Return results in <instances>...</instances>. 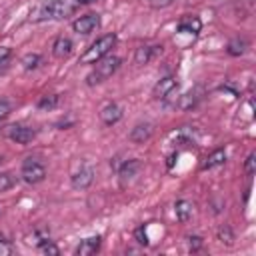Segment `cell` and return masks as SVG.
Listing matches in <instances>:
<instances>
[{
    "label": "cell",
    "mask_w": 256,
    "mask_h": 256,
    "mask_svg": "<svg viewBox=\"0 0 256 256\" xmlns=\"http://www.w3.org/2000/svg\"><path fill=\"white\" fill-rule=\"evenodd\" d=\"M4 132H6V136H8L12 142L22 144V146L30 144V142L36 138V128L26 126V124H10V126H6Z\"/></svg>",
    "instance_id": "5"
},
{
    "label": "cell",
    "mask_w": 256,
    "mask_h": 256,
    "mask_svg": "<svg viewBox=\"0 0 256 256\" xmlns=\"http://www.w3.org/2000/svg\"><path fill=\"white\" fill-rule=\"evenodd\" d=\"M174 88H178L176 78H174V76H164V78H160V80L156 82V86H154V90H152V96H154L156 100H164Z\"/></svg>",
    "instance_id": "11"
},
{
    "label": "cell",
    "mask_w": 256,
    "mask_h": 256,
    "mask_svg": "<svg viewBox=\"0 0 256 256\" xmlns=\"http://www.w3.org/2000/svg\"><path fill=\"white\" fill-rule=\"evenodd\" d=\"M20 62H22V68H24L26 72H30V70H36V68L40 66L42 56H40V54H36V52H30V54H26Z\"/></svg>",
    "instance_id": "21"
},
{
    "label": "cell",
    "mask_w": 256,
    "mask_h": 256,
    "mask_svg": "<svg viewBox=\"0 0 256 256\" xmlns=\"http://www.w3.org/2000/svg\"><path fill=\"white\" fill-rule=\"evenodd\" d=\"M10 112H12V106H10V102L6 100V98H0V124L10 116Z\"/></svg>",
    "instance_id": "25"
},
{
    "label": "cell",
    "mask_w": 256,
    "mask_h": 256,
    "mask_svg": "<svg viewBox=\"0 0 256 256\" xmlns=\"http://www.w3.org/2000/svg\"><path fill=\"white\" fill-rule=\"evenodd\" d=\"M174 0H148V4L152 6V8H166V6H170Z\"/></svg>",
    "instance_id": "30"
},
{
    "label": "cell",
    "mask_w": 256,
    "mask_h": 256,
    "mask_svg": "<svg viewBox=\"0 0 256 256\" xmlns=\"http://www.w3.org/2000/svg\"><path fill=\"white\" fill-rule=\"evenodd\" d=\"M202 98H204V88H202V86H194V88L188 90L184 96H180V100H178V108L184 110V112H188V110L196 108L198 102H200Z\"/></svg>",
    "instance_id": "8"
},
{
    "label": "cell",
    "mask_w": 256,
    "mask_h": 256,
    "mask_svg": "<svg viewBox=\"0 0 256 256\" xmlns=\"http://www.w3.org/2000/svg\"><path fill=\"white\" fill-rule=\"evenodd\" d=\"M92 182H94V170L90 166H80V170L72 174V186L76 190H86Z\"/></svg>",
    "instance_id": "10"
},
{
    "label": "cell",
    "mask_w": 256,
    "mask_h": 256,
    "mask_svg": "<svg viewBox=\"0 0 256 256\" xmlns=\"http://www.w3.org/2000/svg\"><path fill=\"white\" fill-rule=\"evenodd\" d=\"M14 252V246L8 240H0V256H8Z\"/></svg>",
    "instance_id": "28"
},
{
    "label": "cell",
    "mask_w": 256,
    "mask_h": 256,
    "mask_svg": "<svg viewBox=\"0 0 256 256\" xmlns=\"http://www.w3.org/2000/svg\"><path fill=\"white\" fill-rule=\"evenodd\" d=\"M134 234H136V238H138V242H140V244H148V238H146V232H144V228H142V226H140Z\"/></svg>",
    "instance_id": "31"
},
{
    "label": "cell",
    "mask_w": 256,
    "mask_h": 256,
    "mask_svg": "<svg viewBox=\"0 0 256 256\" xmlns=\"http://www.w3.org/2000/svg\"><path fill=\"white\" fill-rule=\"evenodd\" d=\"M98 26H100V16L98 14H84V16H80L72 22V30L76 34H84V36L94 32Z\"/></svg>",
    "instance_id": "6"
},
{
    "label": "cell",
    "mask_w": 256,
    "mask_h": 256,
    "mask_svg": "<svg viewBox=\"0 0 256 256\" xmlns=\"http://www.w3.org/2000/svg\"><path fill=\"white\" fill-rule=\"evenodd\" d=\"M138 170H140V162H138L136 158L124 160V162L120 164V168H118V182H120V186L126 188V186L134 180V176L138 174Z\"/></svg>",
    "instance_id": "7"
},
{
    "label": "cell",
    "mask_w": 256,
    "mask_h": 256,
    "mask_svg": "<svg viewBox=\"0 0 256 256\" xmlns=\"http://www.w3.org/2000/svg\"><path fill=\"white\" fill-rule=\"evenodd\" d=\"M92 2H96V0H76V4H92Z\"/></svg>",
    "instance_id": "32"
},
{
    "label": "cell",
    "mask_w": 256,
    "mask_h": 256,
    "mask_svg": "<svg viewBox=\"0 0 256 256\" xmlns=\"http://www.w3.org/2000/svg\"><path fill=\"white\" fill-rule=\"evenodd\" d=\"M120 118H122V108H120L116 102H108V104L102 106V110H100V120H102L106 126L116 124Z\"/></svg>",
    "instance_id": "13"
},
{
    "label": "cell",
    "mask_w": 256,
    "mask_h": 256,
    "mask_svg": "<svg viewBox=\"0 0 256 256\" xmlns=\"http://www.w3.org/2000/svg\"><path fill=\"white\" fill-rule=\"evenodd\" d=\"M200 246H202V238L200 236H190L188 238V248L190 250H198Z\"/></svg>",
    "instance_id": "29"
},
{
    "label": "cell",
    "mask_w": 256,
    "mask_h": 256,
    "mask_svg": "<svg viewBox=\"0 0 256 256\" xmlns=\"http://www.w3.org/2000/svg\"><path fill=\"white\" fill-rule=\"evenodd\" d=\"M10 56H12V50H10L8 46H0V72L6 68V64H8Z\"/></svg>",
    "instance_id": "26"
},
{
    "label": "cell",
    "mask_w": 256,
    "mask_h": 256,
    "mask_svg": "<svg viewBox=\"0 0 256 256\" xmlns=\"http://www.w3.org/2000/svg\"><path fill=\"white\" fill-rule=\"evenodd\" d=\"M0 162H2V158H0Z\"/></svg>",
    "instance_id": "33"
},
{
    "label": "cell",
    "mask_w": 256,
    "mask_h": 256,
    "mask_svg": "<svg viewBox=\"0 0 256 256\" xmlns=\"http://www.w3.org/2000/svg\"><path fill=\"white\" fill-rule=\"evenodd\" d=\"M192 210H194V206L188 200H178L174 204V212H176V218L180 222H188L192 218Z\"/></svg>",
    "instance_id": "19"
},
{
    "label": "cell",
    "mask_w": 256,
    "mask_h": 256,
    "mask_svg": "<svg viewBox=\"0 0 256 256\" xmlns=\"http://www.w3.org/2000/svg\"><path fill=\"white\" fill-rule=\"evenodd\" d=\"M254 158H256V154H254V152H250V154H248V158H246V164H244V172H246L248 176H252V174H254V162H256Z\"/></svg>",
    "instance_id": "27"
},
{
    "label": "cell",
    "mask_w": 256,
    "mask_h": 256,
    "mask_svg": "<svg viewBox=\"0 0 256 256\" xmlns=\"http://www.w3.org/2000/svg\"><path fill=\"white\" fill-rule=\"evenodd\" d=\"M16 176L14 174H10V172H0V194L2 192H6V190H10L14 184H16Z\"/></svg>",
    "instance_id": "22"
},
{
    "label": "cell",
    "mask_w": 256,
    "mask_h": 256,
    "mask_svg": "<svg viewBox=\"0 0 256 256\" xmlns=\"http://www.w3.org/2000/svg\"><path fill=\"white\" fill-rule=\"evenodd\" d=\"M152 132H154L152 122H138V124L130 130L128 138H130V142H134V144H144L146 140H150Z\"/></svg>",
    "instance_id": "9"
},
{
    "label": "cell",
    "mask_w": 256,
    "mask_h": 256,
    "mask_svg": "<svg viewBox=\"0 0 256 256\" xmlns=\"http://www.w3.org/2000/svg\"><path fill=\"white\" fill-rule=\"evenodd\" d=\"M20 178L26 184H40L46 178V168L42 162H38L36 158H26L22 162V170H20Z\"/></svg>",
    "instance_id": "4"
},
{
    "label": "cell",
    "mask_w": 256,
    "mask_h": 256,
    "mask_svg": "<svg viewBox=\"0 0 256 256\" xmlns=\"http://www.w3.org/2000/svg\"><path fill=\"white\" fill-rule=\"evenodd\" d=\"M154 46H138L136 48V52H134V64H138V66H144V64H148L150 60H152V56H154Z\"/></svg>",
    "instance_id": "18"
},
{
    "label": "cell",
    "mask_w": 256,
    "mask_h": 256,
    "mask_svg": "<svg viewBox=\"0 0 256 256\" xmlns=\"http://www.w3.org/2000/svg\"><path fill=\"white\" fill-rule=\"evenodd\" d=\"M246 50H248V40H246V38H240V36L232 38V40L228 42V46H226V52H228L230 56H242Z\"/></svg>",
    "instance_id": "17"
},
{
    "label": "cell",
    "mask_w": 256,
    "mask_h": 256,
    "mask_svg": "<svg viewBox=\"0 0 256 256\" xmlns=\"http://www.w3.org/2000/svg\"><path fill=\"white\" fill-rule=\"evenodd\" d=\"M120 64H122V60L118 56H104V58H100L96 62L94 70L86 76V84L88 86H94V84H100V82L108 80L120 68Z\"/></svg>",
    "instance_id": "3"
},
{
    "label": "cell",
    "mask_w": 256,
    "mask_h": 256,
    "mask_svg": "<svg viewBox=\"0 0 256 256\" xmlns=\"http://www.w3.org/2000/svg\"><path fill=\"white\" fill-rule=\"evenodd\" d=\"M100 242H102V238L96 234V236H88V238H84L78 246H76V250H74V254L76 256H92V254H96L98 250H100Z\"/></svg>",
    "instance_id": "12"
},
{
    "label": "cell",
    "mask_w": 256,
    "mask_h": 256,
    "mask_svg": "<svg viewBox=\"0 0 256 256\" xmlns=\"http://www.w3.org/2000/svg\"><path fill=\"white\" fill-rule=\"evenodd\" d=\"M70 0H44L36 12V20H62L74 12Z\"/></svg>",
    "instance_id": "1"
},
{
    "label": "cell",
    "mask_w": 256,
    "mask_h": 256,
    "mask_svg": "<svg viewBox=\"0 0 256 256\" xmlns=\"http://www.w3.org/2000/svg\"><path fill=\"white\" fill-rule=\"evenodd\" d=\"M226 162V150H222V148H218V150H214L204 162H202V170H210V168H216V166H220V164H224Z\"/></svg>",
    "instance_id": "16"
},
{
    "label": "cell",
    "mask_w": 256,
    "mask_h": 256,
    "mask_svg": "<svg viewBox=\"0 0 256 256\" xmlns=\"http://www.w3.org/2000/svg\"><path fill=\"white\" fill-rule=\"evenodd\" d=\"M218 240H220V242H226V244H232L234 232H232V228H230L228 224H224V226L218 228Z\"/></svg>",
    "instance_id": "23"
},
{
    "label": "cell",
    "mask_w": 256,
    "mask_h": 256,
    "mask_svg": "<svg viewBox=\"0 0 256 256\" xmlns=\"http://www.w3.org/2000/svg\"><path fill=\"white\" fill-rule=\"evenodd\" d=\"M58 102H60L58 94H44V96L38 100V110L50 112V110H54V108L58 106Z\"/></svg>",
    "instance_id": "20"
},
{
    "label": "cell",
    "mask_w": 256,
    "mask_h": 256,
    "mask_svg": "<svg viewBox=\"0 0 256 256\" xmlns=\"http://www.w3.org/2000/svg\"><path fill=\"white\" fill-rule=\"evenodd\" d=\"M72 48H74V44H72V40L68 36H58L54 40V44H52V54H54V58L64 60V58H68L72 54Z\"/></svg>",
    "instance_id": "15"
},
{
    "label": "cell",
    "mask_w": 256,
    "mask_h": 256,
    "mask_svg": "<svg viewBox=\"0 0 256 256\" xmlns=\"http://www.w3.org/2000/svg\"><path fill=\"white\" fill-rule=\"evenodd\" d=\"M38 248H40V252H42V254H52V256H58V254H60L58 246H54V244H52V240L40 242V244H38Z\"/></svg>",
    "instance_id": "24"
},
{
    "label": "cell",
    "mask_w": 256,
    "mask_h": 256,
    "mask_svg": "<svg viewBox=\"0 0 256 256\" xmlns=\"http://www.w3.org/2000/svg\"><path fill=\"white\" fill-rule=\"evenodd\" d=\"M114 44H116V34H104V36H100L80 56V64H96L100 58L108 56V52L114 48Z\"/></svg>",
    "instance_id": "2"
},
{
    "label": "cell",
    "mask_w": 256,
    "mask_h": 256,
    "mask_svg": "<svg viewBox=\"0 0 256 256\" xmlns=\"http://www.w3.org/2000/svg\"><path fill=\"white\" fill-rule=\"evenodd\" d=\"M200 28H202V22H200L198 16H184V18L178 22L176 32H178V34H190V36H196V34L200 32Z\"/></svg>",
    "instance_id": "14"
}]
</instances>
